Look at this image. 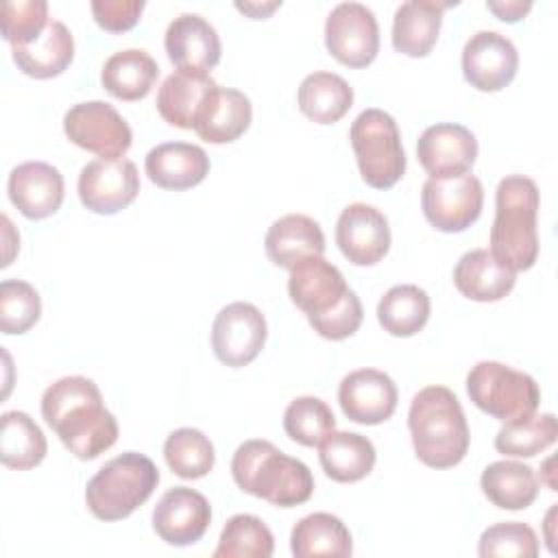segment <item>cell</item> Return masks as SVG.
Listing matches in <instances>:
<instances>
[{
	"label": "cell",
	"mask_w": 558,
	"mask_h": 558,
	"mask_svg": "<svg viewBox=\"0 0 558 558\" xmlns=\"http://www.w3.org/2000/svg\"><path fill=\"white\" fill-rule=\"evenodd\" d=\"M360 174L375 190L392 187L405 172V153L401 133L384 109H364L349 129Z\"/></svg>",
	"instance_id": "obj_6"
},
{
	"label": "cell",
	"mask_w": 558,
	"mask_h": 558,
	"mask_svg": "<svg viewBox=\"0 0 558 558\" xmlns=\"http://www.w3.org/2000/svg\"><path fill=\"white\" fill-rule=\"evenodd\" d=\"M519 70L514 44L497 31H477L462 48V74L480 92H499Z\"/></svg>",
	"instance_id": "obj_13"
},
{
	"label": "cell",
	"mask_w": 558,
	"mask_h": 558,
	"mask_svg": "<svg viewBox=\"0 0 558 558\" xmlns=\"http://www.w3.org/2000/svg\"><path fill=\"white\" fill-rule=\"evenodd\" d=\"M482 493L501 510H523L538 495V477L532 466L517 460H497L482 471Z\"/></svg>",
	"instance_id": "obj_30"
},
{
	"label": "cell",
	"mask_w": 558,
	"mask_h": 558,
	"mask_svg": "<svg viewBox=\"0 0 558 558\" xmlns=\"http://www.w3.org/2000/svg\"><path fill=\"white\" fill-rule=\"evenodd\" d=\"M148 179L161 190H190L209 174L207 153L190 142H163L148 150L144 161Z\"/></svg>",
	"instance_id": "obj_21"
},
{
	"label": "cell",
	"mask_w": 558,
	"mask_h": 558,
	"mask_svg": "<svg viewBox=\"0 0 558 558\" xmlns=\"http://www.w3.org/2000/svg\"><path fill=\"white\" fill-rule=\"evenodd\" d=\"M416 155L429 177H458L475 163L477 140L462 124L438 122L421 133Z\"/></svg>",
	"instance_id": "obj_17"
},
{
	"label": "cell",
	"mask_w": 558,
	"mask_h": 558,
	"mask_svg": "<svg viewBox=\"0 0 558 558\" xmlns=\"http://www.w3.org/2000/svg\"><path fill=\"white\" fill-rule=\"evenodd\" d=\"M264 248L275 266L290 270L305 257L323 255L325 235L314 218L305 214H288L270 225Z\"/></svg>",
	"instance_id": "obj_24"
},
{
	"label": "cell",
	"mask_w": 558,
	"mask_h": 558,
	"mask_svg": "<svg viewBox=\"0 0 558 558\" xmlns=\"http://www.w3.org/2000/svg\"><path fill=\"white\" fill-rule=\"evenodd\" d=\"M41 416L78 460H94L118 440V421L98 386L83 375L61 377L41 395Z\"/></svg>",
	"instance_id": "obj_1"
},
{
	"label": "cell",
	"mask_w": 558,
	"mask_h": 558,
	"mask_svg": "<svg viewBox=\"0 0 558 558\" xmlns=\"http://www.w3.org/2000/svg\"><path fill=\"white\" fill-rule=\"evenodd\" d=\"M362 318H364V310H362L360 296L349 288L338 305H333L325 314L310 316L307 320L318 336L327 340H344L360 329Z\"/></svg>",
	"instance_id": "obj_42"
},
{
	"label": "cell",
	"mask_w": 558,
	"mask_h": 558,
	"mask_svg": "<svg viewBox=\"0 0 558 558\" xmlns=\"http://www.w3.org/2000/svg\"><path fill=\"white\" fill-rule=\"evenodd\" d=\"M488 11H493L501 22H519L532 9L530 0H501V2H486Z\"/></svg>",
	"instance_id": "obj_44"
},
{
	"label": "cell",
	"mask_w": 558,
	"mask_h": 558,
	"mask_svg": "<svg viewBox=\"0 0 558 558\" xmlns=\"http://www.w3.org/2000/svg\"><path fill=\"white\" fill-rule=\"evenodd\" d=\"M163 458L170 471L183 480L205 477L216 462L211 440L196 427H179L163 442Z\"/></svg>",
	"instance_id": "obj_35"
},
{
	"label": "cell",
	"mask_w": 558,
	"mask_h": 558,
	"mask_svg": "<svg viewBox=\"0 0 558 558\" xmlns=\"http://www.w3.org/2000/svg\"><path fill=\"white\" fill-rule=\"evenodd\" d=\"M290 549L296 558L351 556L353 541L342 519L329 512H312L292 527Z\"/></svg>",
	"instance_id": "obj_32"
},
{
	"label": "cell",
	"mask_w": 558,
	"mask_h": 558,
	"mask_svg": "<svg viewBox=\"0 0 558 558\" xmlns=\"http://www.w3.org/2000/svg\"><path fill=\"white\" fill-rule=\"evenodd\" d=\"M484 187L477 177H429L421 190V207L432 227L442 233L469 229L482 214Z\"/></svg>",
	"instance_id": "obj_8"
},
{
	"label": "cell",
	"mask_w": 558,
	"mask_h": 558,
	"mask_svg": "<svg viewBox=\"0 0 558 558\" xmlns=\"http://www.w3.org/2000/svg\"><path fill=\"white\" fill-rule=\"evenodd\" d=\"M558 423L551 412L532 414L527 418L504 423L495 436V449L512 458H532L554 445Z\"/></svg>",
	"instance_id": "obj_36"
},
{
	"label": "cell",
	"mask_w": 558,
	"mask_h": 558,
	"mask_svg": "<svg viewBox=\"0 0 558 558\" xmlns=\"http://www.w3.org/2000/svg\"><path fill=\"white\" fill-rule=\"evenodd\" d=\"M538 187L530 177L508 174L495 190L490 253L508 268L527 270L538 257Z\"/></svg>",
	"instance_id": "obj_4"
},
{
	"label": "cell",
	"mask_w": 558,
	"mask_h": 558,
	"mask_svg": "<svg viewBox=\"0 0 558 558\" xmlns=\"http://www.w3.org/2000/svg\"><path fill=\"white\" fill-rule=\"evenodd\" d=\"M469 399L488 416L510 423L536 414L541 390L532 375L508 364L484 360L466 375Z\"/></svg>",
	"instance_id": "obj_7"
},
{
	"label": "cell",
	"mask_w": 558,
	"mask_h": 558,
	"mask_svg": "<svg viewBox=\"0 0 558 558\" xmlns=\"http://www.w3.org/2000/svg\"><path fill=\"white\" fill-rule=\"evenodd\" d=\"M89 7L100 28L109 33H124L140 22L146 4L142 0H94Z\"/></svg>",
	"instance_id": "obj_43"
},
{
	"label": "cell",
	"mask_w": 558,
	"mask_h": 558,
	"mask_svg": "<svg viewBox=\"0 0 558 558\" xmlns=\"http://www.w3.org/2000/svg\"><path fill=\"white\" fill-rule=\"evenodd\" d=\"M429 296L414 283L392 286L377 303V320L390 336L410 338L429 320Z\"/></svg>",
	"instance_id": "obj_33"
},
{
	"label": "cell",
	"mask_w": 558,
	"mask_h": 558,
	"mask_svg": "<svg viewBox=\"0 0 558 558\" xmlns=\"http://www.w3.org/2000/svg\"><path fill=\"white\" fill-rule=\"evenodd\" d=\"M554 512H556V506H551V508H549L547 519H545V527H547V534H545V536H547V545H549V549H551V551H556V547H554V538H551V532H549V530H551V517H554Z\"/></svg>",
	"instance_id": "obj_46"
},
{
	"label": "cell",
	"mask_w": 558,
	"mask_h": 558,
	"mask_svg": "<svg viewBox=\"0 0 558 558\" xmlns=\"http://www.w3.org/2000/svg\"><path fill=\"white\" fill-rule=\"evenodd\" d=\"M41 316V299L37 290L22 279H4L0 283V329L7 336L26 333Z\"/></svg>",
	"instance_id": "obj_39"
},
{
	"label": "cell",
	"mask_w": 558,
	"mask_h": 558,
	"mask_svg": "<svg viewBox=\"0 0 558 558\" xmlns=\"http://www.w3.org/2000/svg\"><path fill=\"white\" fill-rule=\"evenodd\" d=\"M283 429L294 442L318 447L325 436L336 429V418L323 399L296 397L283 412Z\"/></svg>",
	"instance_id": "obj_38"
},
{
	"label": "cell",
	"mask_w": 558,
	"mask_h": 558,
	"mask_svg": "<svg viewBox=\"0 0 558 558\" xmlns=\"http://www.w3.org/2000/svg\"><path fill=\"white\" fill-rule=\"evenodd\" d=\"M347 290L349 286L342 272L323 255L305 257L290 268L288 294L307 318L329 312L340 303Z\"/></svg>",
	"instance_id": "obj_20"
},
{
	"label": "cell",
	"mask_w": 558,
	"mask_h": 558,
	"mask_svg": "<svg viewBox=\"0 0 558 558\" xmlns=\"http://www.w3.org/2000/svg\"><path fill=\"white\" fill-rule=\"evenodd\" d=\"M163 46L172 65L190 72L209 74L222 54L216 28L198 13H181L174 17L166 28Z\"/></svg>",
	"instance_id": "obj_18"
},
{
	"label": "cell",
	"mask_w": 558,
	"mask_h": 558,
	"mask_svg": "<svg viewBox=\"0 0 558 558\" xmlns=\"http://www.w3.org/2000/svg\"><path fill=\"white\" fill-rule=\"evenodd\" d=\"M48 442L41 427L20 410L2 414L0 432V460L4 466L15 471H26L46 458Z\"/></svg>",
	"instance_id": "obj_34"
},
{
	"label": "cell",
	"mask_w": 558,
	"mask_h": 558,
	"mask_svg": "<svg viewBox=\"0 0 558 558\" xmlns=\"http://www.w3.org/2000/svg\"><path fill=\"white\" fill-rule=\"evenodd\" d=\"M63 131L72 144L100 157H124L133 131L126 120L105 100H87L68 109Z\"/></svg>",
	"instance_id": "obj_10"
},
{
	"label": "cell",
	"mask_w": 558,
	"mask_h": 558,
	"mask_svg": "<svg viewBox=\"0 0 558 558\" xmlns=\"http://www.w3.org/2000/svg\"><path fill=\"white\" fill-rule=\"evenodd\" d=\"M272 551V532L259 517L233 514L220 532L214 558H270Z\"/></svg>",
	"instance_id": "obj_37"
},
{
	"label": "cell",
	"mask_w": 558,
	"mask_h": 558,
	"mask_svg": "<svg viewBox=\"0 0 558 558\" xmlns=\"http://www.w3.org/2000/svg\"><path fill=\"white\" fill-rule=\"evenodd\" d=\"M231 475L240 490L279 508L301 506L314 493V475L307 464L259 438L235 449Z\"/></svg>",
	"instance_id": "obj_3"
},
{
	"label": "cell",
	"mask_w": 558,
	"mask_h": 558,
	"mask_svg": "<svg viewBox=\"0 0 558 558\" xmlns=\"http://www.w3.org/2000/svg\"><path fill=\"white\" fill-rule=\"evenodd\" d=\"M137 194L140 172L126 157H98L81 168L78 198L94 214H118L129 207Z\"/></svg>",
	"instance_id": "obj_12"
},
{
	"label": "cell",
	"mask_w": 558,
	"mask_h": 558,
	"mask_svg": "<svg viewBox=\"0 0 558 558\" xmlns=\"http://www.w3.org/2000/svg\"><path fill=\"white\" fill-rule=\"evenodd\" d=\"M266 318L253 303L235 301L225 305L211 325L214 355L231 368L251 364L266 344Z\"/></svg>",
	"instance_id": "obj_11"
},
{
	"label": "cell",
	"mask_w": 558,
	"mask_h": 558,
	"mask_svg": "<svg viewBox=\"0 0 558 558\" xmlns=\"http://www.w3.org/2000/svg\"><path fill=\"white\" fill-rule=\"evenodd\" d=\"M159 76L157 61L142 48L113 52L100 72L102 87L118 100H140L148 96Z\"/></svg>",
	"instance_id": "obj_29"
},
{
	"label": "cell",
	"mask_w": 558,
	"mask_h": 558,
	"mask_svg": "<svg viewBox=\"0 0 558 558\" xmlns=\"http://www.w3.org/2000/svg\"><path fill=\"white\" fill-rule=\"evenodd\" d=\"M211 523V508L205 495L187 486H174L161 495L153 510V530L174 547L201 541Z\"/></svg>",
	"instance_id": "obj_14"
},
{
	"label": "cell",
	"mask_w": 558,
	"mask_h": 558,
	"mask_svg": "<svg viewBox=\"0 0 558 558\" xmlns=\"http://www.w3.org/2000/svg\"><path fill=\"white\" fill-rule=\"evenodd\" d=\"M456 2L438 0H408L397 7L392 20V46L408 57H425L434 48L442 13Z\"/></svg>",
	"instance_id": "obj_25"
},
{
	"label": "cell",
	"mask_w": 558,
	"mask_h": 558,
	"mask_svg": "<svg viewBox=\"0 0 558 558\" xmlns=\"http://www.w3.org/2000/svg\"><path fill=\"white\" fill-rule=\"evenodd\" d=\"M159 471L155 462L137 451L111 458L87 482L85 504L100 521L131 517L157 488Z\"/></svg>",
	"instance_id": "obj_5"
},
{
	"label": "cell",
	"mask_w": 558,
	"mask_h": 558,
	"mask_svg": "<svg viewBox=\"0 0 558 558\" xmlns=\"http://www.w3.org/2000/svg\"><path fill=\"white\" fill-rule=\"evenodd\" d=\"M9 198L28 220H41L63 203L65 183L63 174L46 161H24L9 172Z\"/></svg>",
	"instance_id": "obj_19"
},
{
	"label": "cell",
	"mask_w": 558,
	"mask_h": 558,
	"mask_svg": "<svg viewBox=\"0 0 558 558\" xmlns=\"http://www.w3.org/2000/svg\"><path fill=\"white\" fill-rule=\"evenodd\" d=\"M517 272L501 264L488 248L466 251L453 268V286L471 301H501L514 288Z\"/></svg>",
	"instance_id": "obj_22"
},
{
	"label": "cell",
	"mask_w": 558,
	"mask_h": 558,
	"mask_svg": "<svg viewBox=\"0 0 558 558\" xmlns=\"http://www.w3.org/2000/svg\"><path fill=\"white\" fill-rule=\"evenodd\" d=\"M325 46L336 61L349 68L371 65L379 52L375 13L362 2L336 4L325 22Z\"/></svg>",
	"instance_id": "obj_9"
},
{
	"label": "cell",
	"mask_w": 558,
	"mask_h": 558,
	"mask_svg": "<svg viewBox=\"0 0 558 558\" xmlns=\"http://www.w3.org/2000/svg\"><path fill=\"white\" fill-rule=\"evenodd\" d=\"M336 244L355 266H373L390 248V227L384 211L366 203H351L336 222Z\"/></svg>",
	"instance_id": "obj_15"
},
{
	"label": "cell",
	"mask_w": 558,
	"mask_h": 558,
	"mask_svg": "<svg viewBox=\"0 0 558 558\" xmlns=\"http://www.w3.org/2000/svg\"><path fill=\"white\" fill-rule=\"evenodd\" d=\"M318 460L327 477L340 484L364 480L377 460L373 442L357 432H331L318 445Z\"/></svg>",
	"instance_id": "obj_28"
},
{
	"label": "cell",
	"mask_w": 558,
	"mask_h": 558,
	"mask_svg": "<svg viewBox=\"0 0 558 558\" xmlns=\"http://www.w3.org/2000/svg\"><path fill=\"white\" fill-rule=\"evenodd\" d=\"M408 427L416 458L432 469H449L469 451V425L458 397L447 386H425L410 403Z\"/></svg>",
	"instance_id": "obj_2"
},
{
	"label": "cell",
	"mask_w": 558,
	"mask_h": 558,
	"mask_svg": "<svg viewBox=\"0 0 558 558\" xmlns=\"http://www.w3.org/2000/svg\"><path fill=\"white\" fill-rule=\"evenodd\" d=\"M397 384L377 368H357L342 377L338 403L344 416L360 425H379L397 410Z\"/></svg>",
	"instance_id": "obj_16"
},
{
	"label": "cell",
	"mask_w": 558,
	"mask_h": 558,
	"mask_svg": "<svg viewBox=\"0 0 558 558\" xmlns=\"http://www.w3.org/2000/svg\"><path fill=\"white\" fill-rule=\"evenodd\" d=\"M296 102L312 122L333 124L353 107V89L340 74L312 72L301 81Z\"/></svg>",
	"instance_id": "obj_31"
},
{
	"label": "cell",
	"mask_w": 558,
	"mask_h": 558,
	"mask_svg": "<svg viewBox=\"0 0 558 558\" xmlns=\"http://www.w3.org/2000/svg\"><path fill=\"white\" fill-rule=\"evenodd\" d=\"M477 554L482 558H488V556L536 558L538 556V538H536V532L527 523L504 521V523H495L482 532Z\"/></svg>",
	"instance_id": "obj_40"
},
{
	"label": "cell",
	"mask_w": 558,
	"mask_h": 558,
	"mask_svg": "<svg viewBox=\"0 0 558 558\" xmlns=\"http://www.w3.org/2000/svg\"><path fill=\"white\" fill-rule=\"evenodd\" d=\"M279 7H281L279 0H275V2H235V9L246 13L253 20H264Z\"/></svg>",
	"instance_id": "obj_45"
},
{
	"label": "cell",
	"mask_w": 558,
	"mask_h": 558,
	"mask_svg": "<svg viewBox=\"0 0 558 558\" xmlns=\"http://www.w3.org/2000/svg\"><path fill=\"white\" fill-rule=\"evenodd\" d=\"M253 120V107L248 96L233 87H216L207 98L194 131L209 144L235 142Z\"/></svg>",
	"instance_id": "obj_26"
},
{
	"label": "cell",
	"mask_w": 558,
	"mask_h": 558,
	"mask_svg": "<svg viewBox=\"0 0 558 558\" xmlns=\"http://www.w3.org/2000/svg\"><path fill=\"white\" fill-rule=\"evenodd\" d=\"M46 0H17L2 4V37L11 46H26L35 41L48 26Z\"/></svg>",
	"instance_id": "obj_41"
},
{
	"label": "cell",
	"mask_w": 558,
	"mask_h": 558,
	"mask_svg": "<svg viewBox=\"0 0 558 558\" xmlns=\"http://www.w3.org/2000/svg\"><path fill=\"white\" fill-rule=\"evenodd\" d=\"M216 87L218 83L205 72L174 70L157 92V111L172 126L194 129Z\"/></svg>",
	"instance_id": "obj_23"
},
{
	"label": "cell",
	"mask_w": 558,
	"mask_h": 558,
	"mask_svg": "<svg viewBox=\"0 0 558 558\" xmlns=\"http://www.w3.org/2000/svg\"><path fill=\"white\" fill-rule=\"evenodd\" d=\"M15 65L33 78H52L68 70L74 59V37L70 28L50 20L46 31L26 46H11Z\"/></svg>",
	"instance_id": "obj_27"
}]
</instances>
